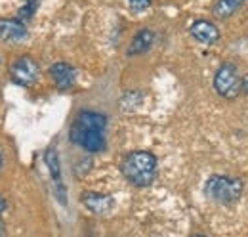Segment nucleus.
Segmentation results:
<instances>
[{"label": "nucleus", "mask_w": 248, "mask_h": 237, "mask_svg": "<svg viewBox=\"0 0 248 237\" xmlns=\"http://www.w3.org/2000/svg\"><path fill=\"white\" fill-rule=\"evenodd\" d=\"M123 176L136 187H147L156 176V157L151 151H132L123 159Z\"/></svg>", "instance_id": "obj_1"}, {"label": "nucleus", "mask_w": 248, "mask_h": 237, "mask_svg": "<svg viewBox=\"0 0 248 237\" xmlns=\"http://www.w3.org/2000/svg\"><path fill=\"white\" fill-rule=\"evenodd\" d=\"M204 193L208 199L216 201L219 205H233L243 195V182L235 176L214 174L206 180Z\"/></svg>", "instance_id": "obj_2"}, {"label": "nucleus", "mask_w": 248, "mask_h": 237, "mask_svg": "<svg viewBox=\"0 0 248 237\" xmlns=\"http://www.w3.org/2000/svg\"><path fill=\"white\" fill-rule=\"evenodd\" d=\"M214 88L225 100H235L243 88H241V77L237 73V67L233 63H223L216 71L214 77Z\"/></svg>", "instance_id": "obj_3"}, {"label": "nucleus", "mask_w": 248, "mask_h": 237, "mask_svg": "<svg viewBox=\"0 0 248 237\" xmlns=\"http://www.w3.org/2000/svg\"><path fill=\"white\" fill-rule=\"evenodd\" d=\"M69 138H71L73 144H77V146H80L82 149H86L88 153H99V151H103L105 146H107L103 132L78 126V124H75V122H73V126H71Z\"/></svg>", "instance_id": "obj_4"}, {"label": "nucleus", "mask_w": 248, "mask_h": 237, "mask_svg": "<svg viewBox=\"0 0 248 237\" xmlns=\"http://www.w3.org/2000/svg\"><path fill=\"white\" fill-rule=\"evenodd\" d=\"M38 63L29 56H21L19 59H16L10 67V77L16 85L19 86H31L32 83H36L38 79Z\"/></svg>", "instance_id": "obj_5"}, {"label": "nucleus", "mask_w": 248, "mask_h": 237, "mask_svg": "<svg viewBox=\"0 0 248 237\" xmlns=\"http://www.w3.org/2000/svg\"><path fill=\"white\" fill-rule=\"evenodd\" d=\"M80 203L93 214H107L115 207V199L107 193H97V191H82Z\"/></svg>", "instance_id": "obj_6"}, {"label": "nucleus", "mask_w": 248, "mask_h": 237, "mask_svg": "<svg viewBox=\"0 0 248 237\" xmlns=\"http://www.w3.org/2000/svg\"><path fill=\"white\" fill-rule=\"evenodd\" d=\"M189 33L201 44H208L210 46V44H216L217 40H219V29H217L212 21H208V19H197V21H193L191 27H189Z\"/></svg>", "instance_id": "obj_7"}, {"label": "nucleus", "mask_w": 248, "mask_h": 237, "mask_svg": "<svg viewBox=\"0 0 248 237\" xmlns=\"http://www.w3.org/2000/svg\"><path fill=\"white\" fill-rule=\"evenodd\" d=\"M29 36V31L19 19H0V40L4 42H23Z\"/></svg>", "instance_id": "obj_8"}, {"label": "nucleus", "mask_w": 248, "mask_h": 237, "mask_svg": "<svg viewBox=\"0 0 248 237\" xmlns=\"http://www.w3.org/2000/svg\"><path fill=\"white\" fill-rule=\"evenodd\" d=\"M44 161H46V167L52 174V180L56 184V191H58V197L62 201L63 205L67 203L65 199V186H63V180H62V165H60V157H58V149L56 148H48L46 153H44Z\"/></svg>", "instance_id": "obj_9"}, {"label": "nucleus", "mask_w": 248, "mask_h": 237, "mask_svg": "<svg viewBox=\"0 0 248 237\" xmlns=\"http://www.w3.org/2000/svg\"><path fill=\"white\" fill-rule=\"evenodd\" d=\"M50 77L54 79L56 86L60 90H69L75 86V81H77V71L73 65L65 63V61H58L50 67Z\"/></svg>", "instance_id": "obj_10"}, {"label": "nucleus", "mask_w": 248, "mask_h": 237, "mask_svg": "<svg viewBox=\"0 0 248 237\" xmlns=\"http://www.w3.org/2000/svg\"><path fill=\"white\" fill-rule=\"evenodd\" d=\"M155 42V33L151 29H141L138 31L128 46V56H140V54H145Z\"/></svg>", "instance_id": "obj_11"}, {"label": "nucleus", "mask_w": 248, "mask_h": 237, "mask_svg": "<svg viewBox=\"0 0 248 237\" xmlns=\"http://www.w3.org/2000/svg\"><path fill=\"white\" fill-rule=\"evenodd\" d=\"M75 124L78 126H84V128H90V130H99L103 132L105 126H107V117L97 113V111H80L77 115V120Z\"/></svg>", "instance_id": "obj_12"}, {"label": "nucleus", "mask_w": 248, "mask_h": 237, "mask_svg": "<svg viewBox=\"0 0 248 237\" xmlns=\"http://www.w3.org/2000/svg\"><path fill=\"white\" fill-rule=\"evenodd\" d=\"M247 0H216V4L212 6V14L217 19H227L231 17Z\"/></svg>", "instance_id": "obj_13"}, {"label": "nucleus", "mask_w": 248, "mask_h": 237, "mask_svg": "<svg viewBox=\"0 0 248 237\" xmlns=\"http://www.w3.org/2000/svg\"><path fill=\"white\" fill-rule=\"evenodd\" d=\"M141 102H143V94L141 92H136V90L134 92H126L121 98V109L124 113H130V111L138 109L141 105Z\"/></svg>", "instance_id": "obj_14"}, {"label": "nucleus", "mask_w": 248, "mask_h": 237, "mask_svg": "<svg viewBox=\"0 0 248 237\" xmlns=\"http://www.w3.org/2000/svg\"><path fill=\"white\" fill-rule=\"evenodd\" d=\"M36 8H38V0H25V4L19 8V14H17V16H19V21L31 19Z\"/></svg>", "instance_id": "obj_15"}, {"label": "nucleus", "mask_w": 248, "mask_h": 237, "mask_svg": "<svg viewBox=\"0 0 248 237\" xmlns=\"http://www.w3.org/2000/svg\"><path fill=\"white\" fill-rule=\"evenodd\" d=\"M128 4H130V8L134 10V12H145L149 6H151V0H128Z\"/></svg>", "instance_id": "obj_16"}, {"label": "nucleus", "mask_w": 248, "mask_h": 237, "mask_svg": "<svg viewBox=\"0 0 248 237\" xmlns=\"http://www.w3.org/2000/svg\"><path fill=\"white\" fill-rule=\"evenodd\" d=\"M6 210H8V201H6V197L0 193V216H2Z\"/></svg>", "instance_id": "obj_17"}, {"label": "nucleus", "mask_w": 248, "mask_h": 237, "mask_svg": "<svg viewBox=\"0 0 248 237\" xmlns=\"http://www.w3.org/2000/svg\"><path fill=\"white\" fill-rule=\"evenodd\" d=\"M241 88H243V92L245 94H248V73L241 79Z\"/></svg>", "instance_id": "obj_18"}, {"label": "nucleus", "mask_w": 248, "mask_h": 237, "mask_svg": "<svg viewBox=\"0 0 248 237\" xmlns=\"http://www.w3.org/2000/svg\"><path fill=\"white\" fill-rule=\"evenodd\" d=\"M0 237H6V228H4V222H2V216H0Z\"/></svg>", "instance_id": "obj_19"}, {"label": "nucleus", "mask_w": 248, "mask_h": 237, "mask_svg": "<svg viewBox=\"0 0 248 237\" xmlns=\"http://www.w3.org/2000/svg\"><path fill=\"white\" fill-rule=\"evenodd\" d=\"M2 165H4V157H2V151H0V170H2Z\"/></svg>", "instance_id": "obj_20"}, {"label": "nucleus", "mask_w": 248, "mask_h": 237, "mask_svg": "<svg viewBox=\"0 0 248 237\" xmlns=\"http://www.w3.org/2000/svg\"><path fill=\"white\" fill-rule=\"evenodd\" d=\"M191 237H208V236H202V234H195V236H191Z\"/></svg>", "instance_id": "obj_21"}]
</instances>
